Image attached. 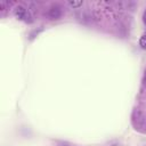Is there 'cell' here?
<instances>
[{"mask_svg":"<svg viewBox=\"0 0 146 146\" xmlns=\"http://www.w3.org/2000/svg\"><path fill=\"white\" fill-rule=\"evenodd\" d=\"M15 16L18 18V19H22V21H25V22H30V14H29V11L24 8V7H22V6H18V7H16L15 8Z\"/></svg>","mask_w":146,"mask_h":146,"instance_id":"1","label":"cell"},{"mask_svg":"<svg viewBox=\"0 0 146 146\" xmlns=\"http://www.w3.org/2000/svg\"><path fill=\"white\" fill-rule=\"evenodd\" d=\"M48 16L51 18V19H58L60 16H62V11L58 7H51L49 9V13H48Z\"/></svg>","mask_w":146,"mask_h":146,"instance_id":"2","label":"cell"},{"mask_svg":"<svg viewBox=\"0 0 146 146\" xmlns=\"http://www.w3.org/2000/svg\"><path fill=\"white\" fill-rule=\"evenodd\" d=\"M139 44L143 49H146V35H143L140 39H139Z\"/></svg>","mask_w":146,"mask_h":146,"instance_id":"3","label":"cell"},{"mask_svg":"<svg viewBox=\"0 0 146 146\" xmlns=\"http://www.w3.org/2000/svg\"><path fill=\"white\" fill-rule=\"evenodd\" d=\"M68 3H70V6H72V7H80V6L82 5V1H70Z\"/></svg>","mask_w":146,"mask_h":146,"instance_id":"4","label":"cell"},{"mask_svg":"<svg viewBox=\"0 0 146 146\" xmlns=\"http://www.w3.org/2000/svg\"><path fill=\"white\" fill-rule=\"evenodd\" d=\"M143 19H144V22L146 23V11L144 13V16H143Z\"/></svg>","mask_w":146,"mask_h":146,"instance_id":"5","label":"cell"},{"mask_svg":"<svg viewBox=\"0 0 146 146\" xmlns=\"http://www.w3.org/2000/svg\"><path fill=\"white\" fill-rule=\"evenodd\" d=\"M145 81H146V72H145Z\"/></svg>","mask_w":146,"mask_h":146,"instance_id":"6","label":"cell"}]
</instances>
